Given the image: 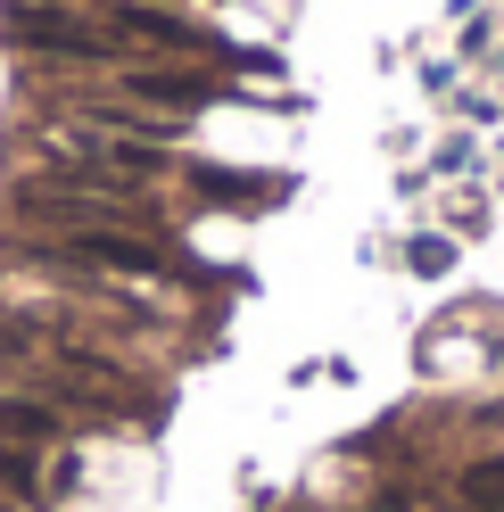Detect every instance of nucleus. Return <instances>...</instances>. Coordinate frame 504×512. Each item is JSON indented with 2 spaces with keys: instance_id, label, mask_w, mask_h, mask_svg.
<instances>
[{
  "instance_id": "f03ea898",
  "label": "nucleus",
  "mask_w": 504,
  "mask_h": 512,
  "mask_svg": "<svg viewBox=\"0 0 504 512\" xmlns=\"http://www.w3.org/2000/svg\"><path fill=\"white\" fill-rule=\"evenodd\" d=\"M9 42L34 50V58H58V67H108V75L141 67L91 9H75V0H9Z\"/></svg>"
},
{
  "instance_id": "0eeeda50",
  "label": "nucleus",
  "mask_w": 504,
  "mask_h": 512,
  "mask_svg": "<svg viewBox=\"0 0 504 512\" xmlns=\"http://www.w3.org/2000/svg\"><path fill=\"white\" fill-rule=\"evenodd\" d=\"M166 9H174V0H166Z\"/></svg>"
},
{
  "instance_id": "423d86ee",
  "label": "nucleus",
  "mask_w": 504,
  "mask_h": 512,
  "mask_svg": "<svg viewBox=\"0 0 504 512\" xmlns=\"http://www.w3.org/2000/svg\"><path fill=\"white\" fill-rule=\"evenodd\" d=\"M463 504L471 512H504V455H488V463L463 471Z\"/></svg>"
},
{
  "instance_id": "7ed1b4c3",
  "label": "nucleus",
  "mask_w": 504,
  "mask_h": 512,
  "mask_svg": "<svg viewBox=\"0 0 504 512\" xmlns=\"http://www.w3.org/2000/svg\"><path fill=\"white\" fill-rule=\"evenodd\" d=\"M116 100H133V108H149V116H191V108H207V100H224V83L215 75H191V67H116Z\"/></svg>"
},
{
  "instance_id": "20e7f679",
  "label": "nucleus",
  "mask_w": 504,
  "mask_h": 512,
  "mask_svg": "<svg viewBox=\"0 0 504 512\" xmlns=\"http://www.w3.org/2000/svg\"><path fill=\"white\" fill-rule=\"evenodd\" d=\"M75 430V413H58L50 397H25V389H0V446H58Z\"/></svg>"
},
{
  "instance_id": "39448f33",
  "label": "nucleus",
  "mask_w": 504,
  "mask_h": 512,
  "mask_svg": "<svg viewBox=\"0 0 504 512\" xmlns=\"http://www.w3.org/2000/svg\"><path fill=\"white\" fill-rule=\"evenodd\" d=\"M50 479H42V455L34 446H0V504H42Z\"/></svg>"
},
{
  "instance_id": "f257e3e1",
  "label": "nucleus",
  "mask_w": 504,
  "mask_h": 512,
  "mask_svg": "<svg viewBox=\"0 0 504 512\" xmlns=\"http://www.w3.org/2000/svg\"><path fill=\"white\" fill-rule=\"evenodd\" d=\"M17 256L42 273L75 281H191L199 265L166 232H116V223H83V232H17Z\"/></svg>"
}]
</instances>
